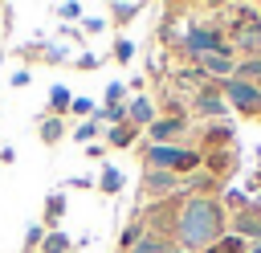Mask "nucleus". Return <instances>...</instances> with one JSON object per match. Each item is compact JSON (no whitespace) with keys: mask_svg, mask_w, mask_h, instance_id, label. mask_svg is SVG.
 I'll return each instance as SVG.
<instances>
[{"mask_svg":"<svg viewBox=\"0 0 261 253\" xmlns=\"http://www.w3.org/2000/svg\"><path fill=\"white\" fill-rule=\"evenodd\" d=\"M220 49H224V37H220L216 29L196 24V29H188V37H184V53H192V57H208V53H220Z\"/></svg>","mask_w":261,"mask_h":253,"instance_id":"20e7f679","label":"nucleus"},{"mask_svg":"<svg viewBox=\"0 0 261 253\" xmlns=\"http://www.w3.org/2000/svg\"><path fill=\"white\" fill-rule=\"evenodd\" d=\"M98 122H114V127H122V122H126V106H102V110H98Z\"/></svg>","mask_w":261,"mask_h":253,"instance_id":"f3484780","label":"nucleus"},{"mask_svg":"<svg viewBox=\"0 0 261 253\" xmlns=\"http://www.w3.org/2000/svg\"><path fill=\"white\" fill-rule=\"evenodd\" d=\"M232 233H237L241 241H261V200L245 204V208L232 216Z\"/></svg>","mask_w":261,"mask_h":253,"instance_id":"39448f33","label":"nucleus"},{"mask_svg":"<svg viewBox=\"0 0 261 253\" xmlns=\"http://www.w3.org/2000/svg\"><path fill=\"white\" fill-rule=\"evenodd\" d=\"M126 122H130V127H151V122H155V106H151V98H143V94L130 98V102H126Z\"/></svg>","mask_w":261,"mask_h":253,"instance_id":"6e6552de","label":"nucleus"},{"mask_svg":"<svg viewBox=\"0 0 261 253\" xmlns=\"http://www.w3.org/2000/svg\"><path fill=\"white\" fill-rule=\"evenodd\" d=\"M65 249H69V237L65 233H49L45 245H41V253H65Z\"/></svg>","mask_w":261,"mask_h":253,"instance_id":"a211bd4d","label":"nucleus"},{"mask_svg":"<svg viewBox=\"0 0 261 253\" xmlns=\"http://www.w3.org/2000/svg\"><path fill=\"white\" fill-rule=\"evenodd\" d=\"M167 253H192V249H167Z\"/></svg>","mask_w":261,"mask_h":253,"instance_id":"bb28decb","label":"nucleus"},{"mask_svg":"<svg viewBox=\"0 0 261 253\" xmlns=\"http://www.w3.org/2000/svg\"><path fill=\"white\" fill-rule=\"evenodd\" d=\"M69 102H73V98H69V90H65V86H53V90H49V110H53V114L69 110Z\"/></svg>","mask_w":261,"mask_h":253,"instance_id":"ddd939ff","label":"nucleus"},{"mask_svg":"<svg viewBox=\"0 0 261 253\" xmlns=\"http://www.w3.org/2000/svg\"><path fill=\"white\" fill-rule=\"evenodd\" d=\"M110 16H114V24H126L130 16H139V4H110Z\"/></svg>","mask_w":261,"mask_h":253,"instance_id":"6ab92c4d","label":"nucleus"},{"mask_svg":"<svg viewBox=\"0 0 261 253\" xmlns=\"http://www.w3.org/2000/svg\"><path fill=\"white\" fill-rule=\"evenodd\" d=\"M204 163V155L200 151H188V147H175V143H151L147 147V167H155V171H192V167H200Z\"/></svg>","mask_w":261,"mask_h":253,"instance_id":"f03ea898","label":"nucleus"},{"mask_svg":"<svg viewBox=\"0 0 261 253\" xmlns=\"http://www.w3.org/2000/svg\"><path fill=\"white\" fill-rule=\"evenodd\" d=\"M122 94H126V86H122V82H110V86H106V106H118Z\"/></svg>","mask_w":261,"mask_h":253,"instance_id":"412c9836","label":"nucleus"},{"mask_svg":"<svg viewBox=\"0 0 261 253\" xmlns=\"http://www.w3.org/2000/svg\"><path fill=\"white\" fill-rule=\"evenodd\" d=\"M69 110H73V114H90V110H94V102H90V98H73V102H69Z\"/></svg>","mask_w":261,"mask_h":253,"instance_id":"393cba45","label":"nucleus"},{"mask_svg":"<svg viewBox=\"0 0 261 253\" xmlns=\"http://www.w3.org/2000/svg\"><path fill=\"white\" fill-rule=\"evenodd\" d=\"M98 188H102L106 196L122 192V171H118V167H106V171H102V180H98Z\"/></svg>","mask_w":261,"mask_h":253,"instance_id":"f8f14e48","label":"nucleus"},{"mask_svg":"<svg viewBox=\"0 0 261 253\" xmlns=\"http://www.w3.org/2000/svg\"><path fill=\"white\" fill-rule=\"evenodd\" d=\"M57 16H61V20H73V16H82V4H61V8H57Z\"/></svg>","mask_w":261,"mask_h":253,"instance_id":"b1692460","label":"nucleus"},{"mask_svg":"<svg viewBox=\"0 0 261 253\" xmlns=\"http://www.w3.org/2000/svg\"><path fill=\"white\" fill-rule=\"evenodd\" d=\"M224 102H228L232 110H241L245 118H257V114H261V86L241 82V78H228V82H224Z\"/></svg>","mask_w":261,"mask_h":253,"instance_id":"7ed1b4c3","label":"nucleus"},{"mask_svg":"<svg viewBox=\"0 0 261 253\" xmlns=\"http://www.w3.org/2000/svg\"><path fill=\"white\" fill-rule=\"evenodd\" d=\"M94 135H98V122H94V118H90V122H82V127L73 131V139H77V143H90Z\"/></svg>","mask_w":261,"mask_h":253,"instance_id":"4be33fe9","label":"nucleus"},{"mask_svg":"<svg viewBox=\"0 0 261 253\" xmlns=\"http://www.w3.org/2000/svg\"><path fill=\"white\" fill-rule=\"evenodd\" d=\"M200 65H204V73H216V78H232L237 73V61H232V49H220V53H208V57H200Z\"/></svg>","mask_w":261,"mask_h":253,"instance_id":"0eeeda50","label":"nucleus"},{"mask_svg":"<svg viewBox=\"0 0 261 253\" xmlns=\"http://www.w3.org/2000/svg\"><path fill=\"white\" fill-rule=\"evenodd\" d=\"M184 127H188L184 118H155L147 131H151V143H171V139H175Z\"/></svg>","mask_w":261,"mask_h":253,"instance_id":"1a4fd4ad","label":"nucleus"},{"mask_svg":"<svg viewBox=\"0 0 261 253\" xmlns=\"http://www.w3.org/2000/svg\"><path fill=\"white\" fill-rule=\"evenodd\" d=\"M175 237H179V245L184 249H208L212 241H220L224 237V208H220V200H212V196H192L184 208H179V216H175Z\"/></svg>","mask_w":261,"mask_h":253,"instance_id":"f257e3e1","label":"nucleus"},{"mask_svg":"<svg viewBox=\"0 0 261 253\" xmlns=\"http://www.w3.org/2000/svg\"><path fill=\"white\" fill-rule=\"evenodd\" d=\"M61 135H65V122H61V118H53V114H49V118H45V122H41V139H45V143H57V139H61Z\"/></svg>","mask_w":261,"mask_h":253,"instance_id":"4468645a","label":"nucleus"},{"mask_svg":"<svg viewBox=\"0 0 261 253\" xmlns=\"http://www.w3.org/2000/svg\"><path fill=\"white\" fill-rule=\"evenodd\" d=\"M110 143H114V147H130V143H135V127H130V122L110 127Z\"/></svg>","mask_w":261,"mask_h":253,"instance_id":"2eb2a0df","label":"nucleus"},{"mask_svg":"<svg viewBox=\"0 0 261 253\" xmlns=\"http://www.w3.org/2000/svg\"><path fill=\"white\" fill-rule=\"evenodd\" d=\"M204 253H245V241H241L237 233H224V237H220V241H212Z\"/></svg>","mask_w":261,"mask_h":253,"instance_id":"9d476101","label":"nucleus"},{"mask_svg":"<svg viewBox=\"0 0 261 253\" xmlns=\"http://www.w3.org/2000/svg\"><path fill=\"white\" fill-rule=\"evenodd\" d=\"M175 184H179L175 171H155V167L143 171V192L147 196H167V192H175Z\"/></svg>","mask_w":261,"mask_h":253,"instance_id":"423d86ee","label":"nucleus"},{"mask_svg":"<svg viewBox=\"0 0 261 253\" xmlns=\"http://www.w3.org/2000/svg\"><path fill=\"white\" fill-rule=\"evenodd\" d=\"M196 106H200L204 114H224V106H228V102H224V98H216V94H200V102H196Z\"/></svg>","mask_w":261,"mask_h":253,"instance_id":"dca6fc26","label":"nucleus"},{"mask_svg":"<svg viewBox=\"0 0 261 253\" xmlns=\"http://www.w3.org/2000/svg\"><path fill=\"white\" fill-rule=\"evenodd\" d=\"M45 245V229L41 224H29V233H24V253H33V249H41Z\"/></svg>","mask_w":261,"mask_h":253,"instance_id":"aec40b11","label":"nucleus"},{"mask_svg":"<svg viewBox=\"0 0 261 253\" xmlns=\"http://www.w3.org/2000/svg\"><path fill=\"white\" fill-rule=\"evenodd\" d=\"M61 216H65V192H53L45 200V224H57Z\"/></svg>","mask_w":261,"mask_h":253,"instance_id":"9b49d317","label":"nucleus"},{"mask_svg":"<svg viewBox=\"0 0 261 253\" xmlns=\"http://www.w3.org/2000/svg\"><path fill=\"white\" fill-rule=\"evenodd\" d=\"M245 253H261V241H253V245H249V249H245Z\"/></svg>","mask_w":261,"mask_h":253,"instance_id":"a878e982","label":"nucleus"},{"mask_svg":"<svg viewBox=\"0 0 261 253\" xmlns=\"http://www.w3.org/2000/svg\"><path fill=\"white\" fill-rule=\"evenodd\" d=\"M114 57H118V61H130V57H135V45H130V41H118V45H114Z\"/></svg>","mask_w":261,"mask_h":253,"instance_id":"5701e85b","label":"nucleus"}]
</instances>
